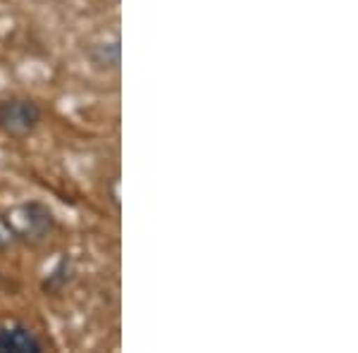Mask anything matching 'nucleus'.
<instances>
[{
    "label": "nucleus",
    "instance_id": "f257e3e1",
    "mask_svg": "<svg viewBox=\"0 0 358 353\" xmlns=\"http://www.w3.org/2000/svg\"><path fill=\"white\" fill-rule=\"evenodd\" d=\"M55 227L53 210L48 206L31 201L13 208L10 212L0 215V251L13 248L17 244L41 241Z\"/></svg>",
    "mask_w": 358,
    "mask_h": 353
},
{
    "label": "nucleus",
    "instance_id": "7ed1b4c3",
    "mask_svg": "<svg viewBox=\"0 0 358 353\" xmlns=\"http://www.w3.org/2000/svg\"><path fill=\"white\" fill-rule=\"evenodd\" d=\"M43 341L24 325L0 327V353H41Z\"/></svg>",
    "mask_w": 358,
    "mask_h": 353
},
{
    "label": "nucleus",
    "instance_id": "f03ea898",
    "mask_svg": "<svg viewBox=\"0 0 358 353\" xmlns=\"http://www.w3.org/2000/svg\"><path fill=\"white\" fill-rule=\"evenodd\" d=\"M43 122V110L34 98L27 96H10L0 101V134L8 138L31 136Z\"/></svg>",
    "mask_w": 358,
    "mask_h": 353
},
{
    "label": "nucleus",
    "instance_id": "20e7f679",
    "mask_svg": "<svg viewBox=\"0 0 358 353\" xmlns=\"http://www.w3.org/2000/svg\"><path fill=\"white\" fill-rule=\"evenodd\" d=\"M89 60L101 72H115L120 67V43H96L89 53Z\"/></svg>",
    "mask_w": 358,
    "mask_h": 353
}]
</instances>
